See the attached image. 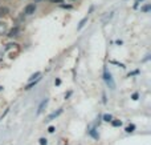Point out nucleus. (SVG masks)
<instances>
[{
	"label": "nucleus",
	"mask_w": 151,
	"mask_h": 145,
	"mask_svg": "<svg viewBox=\"0 0 151 145\" xmlns=\"http://www.w3.org/2000/svg\"><path fill=\"white\" fill-rule=\"evenodd\" d=\"M104 79H105V81H106L107 87H109L110 89H115V83L111 77V73L107 71V68H105V71H104Z\"/></svg>",
	"instance_id": "1"
},
{
	"label": "nucleus",
	"mask_w": 151,
	"mask_h": 145,
	"mask_svg": "<svg viewBox=\"0 0 151 145\" xmlns=\"http://www.w3.org/2000/svg\"><path fill=\"white\" fill-rule=\"evenodd\" d=\"M36 12V5L35 4H28L25 8H24V15L25 16H31V15H33V13Z\"/></svg>",
	"instance_id": "2"
},
{
	"label": "nucleus",
	"mask_w": 151,
	"mask_h": 145,
	"mask_svg": "<svg viewBox=\"0 0 151 145\" xmlns=\"http://www.w3.org/2000/svg\"><path fill=\"white\" fill-rule=\"evenodd\" d=\"M61 113H63V108L57 109V111H56V112H53L52 115H49V116H48V119H47V121H53V120H55V119H57V117L60 116Z\"/></svg>",
	"instance_id": "3"
},
{
	"label": "nucleus",
	"mask_w": 151,
	"mask_h": 145,
	"mask_svg": "<svg viewBox=\"0 0 151 145\" xmlns=\"http://www.w3.org/2000/svg\"><path fill=\"white\" fill-rule=\"evenodd\" d=\"M48 99H44V100L40 103V105H39V108H37V115H40V113H42V111H44L45 108H47V105H48Z\"/></svg>",
	"instance_id": "4"
},
{
	"label": "nucleus",
	"mask_w": 151,
	"mask_h": 145,
	"mask_svg": "<svg viewBox=\"0 0 151 145\" xmlns=\"http://www.w3.org/2000/svg\"><path fill=\"white\" fill-rule=\"evenodd\" d=\"M19 32H20V28H19V27H15V28H12L9 32H8V36H9V37L19 36Z\"/></svg>",
	"instance_id": "5"
},
{
	"label": "nucleus",
	"mask_w": 151,
	"mask_h": 145,
	"mask_svg": "<svg viewBox=\"0 0 151 145\" xmlns=\"http://www.w3.org/2000/svg\"><path fill=\"white\" fill-rule=\"evenodd\" d=\"M7 31H8L7 23H4V21H0V36H1V35H4V33H7Z\"/></svg>",
	"instance_id": "6"
},
{
	"label": "nucleus",
	"mask_w": 151,
	"mask_h": 145,
	"mask_svg": "<svg viewBox=\"0 0 151 145\" xmlns=\"http://www.w3.org/2000/svg\"><path fill=\"white\" fill-rule=\"evenodd\" d=\"M9 13V8L7 7H0V17H3V16L8 15Z\"/></svg>",
	"instance_id": "7"
},
{
	"label": "nucleus",
	"mask_w": 151,
	"mask_h": 145,
	"mask_svg": "<svg viewBox=\"0 0 151 145\" xmlns=\"http://www.w3.org/2000/svg\"><path fill=\"white\" fill-rule=\"evenodd\" d=\"M40 76H41V72H36V73H33L31 77H29V83H31V81H35V80H37Z\"/></svg>",
	"instance_id": "8"
},
{
	"label": "nucleus",
	"mask_w": 151,
	"mask_h": 145,
	"mask_svg": "<svg viewBox=\"0 0 151 145\" xmlns=\"http://www.w3.org/2000/svg\"><path fill=\"white\" fill-rule=\"evenodd\" d=\"M86 21H88V16H86V17H83L82 20L80 21V24H78V29H81V28H82V27L85 25V23H86Z\"/></svg>",
	"instance_id": "9"
},
{
	"label": "nucleus",
	"mask_w": 151,
	"mask_h": 145,
	"mask_svg": "<svg viewBox=\"0 0 151 145\" xmlns=\"http://www.w3.org/2000/svg\"><path fill=\"white\" fill-rule=\"evenodd\" d=\"M111 120H113V116H111V115H105V116H104V121L111 123Z\"/></svg>",
	"instance_id": "10"
},
{
	"label": "nucleus",
	"mask_w": 151,
	"mask_h": 145,
	"mask_svg": "<svg viewBox=\"0 0 151 145\" xmlns=\"http://www.w3.org/2000/svg\"><path fill=\"white\" fill-rule=\"evenodd\" d=\"M111 124H113V127H121L122 121H119V120H111Z\"/></svg>",
	"instance_id": "11"
},
{
	"label": "nucleus",
	"mask_w": 151,
	"mask_h": 145,
	"mask_svg": "<svg viewBox=\"0 0 151 145\" xmlns=\"http://www.w3.org/2000/svg\"><path fill=\"white\" fill-rule=\"evenodd\" d=\"M134 129H135V125H133V124H131V125H129V127L127 128H126V132H127V133H131V132H134Z\"/></svg>",
	"instance_id": "12"
},
{
	"label": "nucleus",
	"mask_w": 151,
	"mask_h": 145,
	"mask_svg": "<svg viewBox=\"0 0 151 145\" xmlns=\"http://www.w3.org/2000/svg\"><path fill=\"white\" fill-rule=\"evenodd\" d=\"M39 143H40V145H47L48 144V140L42 137V138H40V140H39Z\"/></svg>",
	"instance_id": "13"
},
{
	"label": "nucleus",
	"mask_w": 151,
	"mask_h": 145,
	"mask_svg": "<svg viewBox=\"0 0 151 145\" xmlns=\"http://www.w3.org/2000/svg\"><path fill=\"white\" fill-rule=\"evenodd\" d=\"M142 11H143V12H149V11H150V5H149V4L145 5V7L142 8Z\"/></svg>",
	"instance_id": "14"
},
{
	"label": "nucleus",
	"mask_w": 151,
	"mask_h": 145,
	"mask_svg": "<svg viewBox=\"0 0 151 145\" xmlns=\"http://www.w3.org/2000/svg\"><path fill=\"white\" fill-rule=\"evenodd\" d=\"M48 132L53 133V132H55V127H49V128H48Z\"/></svg>",
	"instance_id": "15"
},
{
	"label": "nucleus",
	"mask_w": 151,
	"mask_h": 145,
	"mask_svg": "<svg viewBox=\"0 0 151 145\" xmlns=\"http://www.w3.org/2000/svg\"><path fill=\"white\" fill-rule=\"evenodd\" d=\"M131 99H133V100H138V93H134V95L131 96Z\"/></svg>",
	"instance_id": "16"
},
{
	"label": "nucleus",
	"mask_w": 151,
	"mask_h": 145,
	"mask_svg": "<svg viewBox=\"0 0 151 145\" xmlns=\"http://www.w3.org/2000/svg\"><path fill=\"white\" fill-rule=\"evenodd\" d=\"M49 1H52V3H63V0H49Z\"/></svg>",
	"instance_id": "17"
},
{
	"label": "nucleus",
	"mask_w": 151,
	"mask_h": 145,
	"mask_svg": "<svg viewBox=\"0 0 151 145\" xmlns=\"http://www.w3.org/2000/svg\"><path fill=\"white\" fill-rule=\"evenodd\" d=\"M55 84H56V85H60V84H61V80H58V79H57V80L55 81Z\"/></svg>",
	"instance_id": "18"
},
{
	"label": "nucleus",
	"mask_w": 151,
	"mask_h": 145,
	"mask_svg": "<svg viewBox=\"0 0 151 145\" xmlns=\"http://www.w3.org/2000/svg\"><path fill=\"white\" fill-rule=\"evenodd\" d=\"M139 1H142V0H137V3H135V7H138V3Z\"/></svg>",
	"instance_id": "19"
},
{
	"label": "nucleus",
	"mask_w": 151,
	"mask_h": 145,
	"mask_svg": "<svg viewBox=\"0 0 151 145\" xmlns=\"http://www.w3.org/2000/svg\"><path fill=\"white\" fill-rule=\"evenodd\" d=\"M35 3H40V1H44V0H33Z\"/></svg>",
	"instance_id": "20"
}]
</instances>
